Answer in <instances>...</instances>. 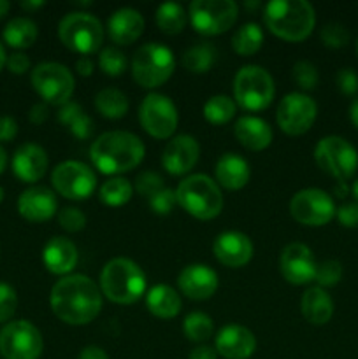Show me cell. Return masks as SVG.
Wrapping results in <instances>:
<instances>
[{
	"label": "cell",
	"mask_w": 358,
	"mask_h": 359,
	"mask_svg": "<svg viewBox=\"0 0 358 359\" xmlns=\"http://www.w3.org/2000/svg\"><path fill=\"white\" fill-rule=\"evenodd\" d=\"M49 305L60 321L83 326L100 314L102 291L88 276L72 273L56 280L49 293Z\"/></svg>",
	"instance_id": "cell-1"
},
{
	"label": "cell",
	"mask_w": 358,
	"mask_h": 359,
	"mask_svg": "<svg viewBox=\"0 0 358 359\" xmlns=\"http://www.w3.org/2000/svg\"><path fill=\"white\" fill-rule=\"evenodd\" d=\"M146 154L144 142L135 133L111 130L91 142L90 160L93 167L104 175L119 177L123 172L139 167Z\"/></svg>",
	"instance_id": "cell-2"
},
{
	"label": "cell",
	"mask_w": 358,
	"mask_h": 359,
	"mask_svg": "<svg viewBox=\"0 0 358 359\" xmlns=\"http://www.w3.org/2000/svg\"><path fill=\"white\" fill-rule=\"evenodd\" d=\"M263 23L276 37L300 42L314 30V7L305 0H272L263 7Z\"/></svg>",
	"instance_id": "cell-3"
},
{
	"label": "cell",
	"mask_w": 358,
	"mask_h": 359,
	"mask_svg": "<svg viewBox=\"0 0 358 359\" xmlns=\"http://www.w3.org/2000/svg\"><path fill=\"white\" fill-rule=\"evenodd\" d=\"M146 273L130 258H112L100 272V291L118 305H132L146 294Z\"/></svg>",
	"instance_id": "cell-4"
},
{
	"label": "cell",
	"mask_w": 358,
	"mask_h": 359,
	"mask_svg": "<svg viewBox=\"0 0 358 359\" xmlns=\"http://www.w3.org/2000/svg\"><path fill=\"white\" fill-rule=\"evenodd\" d=\"M175 200L186 214L195 219H214L223 210V195L216 181L206 174H193L175 188Z\"/></svg>",
	"instance_id": "cell-5"
},
{
	"label": "cell",
	"mask_w": 358,
	"mask_h": 359,
	"mask_svg": "<svg viewBox=\"0 0 358 359\" xmlns=\"http://www.w3.org/2000/svg\"><path fill=\"white\" fill-rule=\"evenodd\" d=\"M130 70L137 84L153 90L172 77L175 70V56L167 46L160 42H147L133 53Z\"/></svg>",
	"instance_id": "cell-6"
},
{
	"label": "cell",
	"mask_w": 358,
	"mask_h": 359,
	"mask_svg": "<svg viewBox=\"0 0 358 359\" xmlns=\"http://www.w3.org/2000/svg\"><path fill=\"white\" fill-rule=\"evenodd\" d=\"M104 35L100 20L84 11L65 14L58 23V37L62 44L81 56L97 53L102 48Z\"/></svg>",
	"instance_id": "cell-7"
},
{
	"label": "cell",
	"mask_w": 358,
	"mask_h": 359,
	"mask_svg": "<svg viewBox=\"0 0 358 359\" xmlns=\"http://www.w3.org/2000/svg\"><path fill=\"white\" fill-rule=\"evenodd\" d=\"M274 79L263 67L244 65L234 77L235 105L248 112H260L274 100Z\"/></svg>",
	"instance_id": "cell-8"
},
{
	"label": "cell",
	"mask_w": 358,
	"mask_h": 359,
	"mask_svg": "<svg viewBox=\"0 0 358 359\" xmlns=\"http://www.w3.org/2000/svg\"><path fill=\"white\" fill-rule=\"evenodd\" d=\"M30 83L44 104L56 107L69 104L76 88L72 72L58 62H42L35 65L30 74Z\"/></svg>",
	"instance_id": "cell-9"
},
{
	"label": "cell",
	"mask_w": 358,
	"mask_h": 359,
	"mask_svg": "<svg viewBox=\"0 0 358 359\" xmlns=\"http://www.w3.org/2000/svg\"><path fill=\"white\" fill-rule=\"evenodd\" d=\"M239 7L234 0H193L188 6V20L200 35L225 34L235 25Z\"/></svg>",
	"instance_id": "cell-10"
},
{
	"label": "cell",
	"mask_w": 358,
	"mask_h": 359,
	"mask_svg": "<svg viewBox=\"0 0 358 359\" xmlns=\"http://www.w3.org/2000/svg\"><path fill=\"white\" fill-rule=\"evenodd\" d=\"M314 161L325 174L339 182H346L357 172L358 153L343 137L329 135L316 144Z\"/></svg>",
	"instance_id": "cell-11"
},
{
	"label": "cell",
	"mask_w": 358,
	"mask_h": 359,
	"mask_svg": "<svg viewBox=\"0 0 358 359\" xmlns=\"http://www.w3.org/2000/svg\"><path fill=\"white\" fill-rule=\"evenodd\" d=\"M42 349V333L27 319L11 321L0 330V356L4 359H39Z\"/></svg>",
	"instance_id": "cell-12"
},
{
	"label": "cell",
	"mask_w": 358,
	"mask_h": 359,
	"mask_svg": "<svg viewBox=\"0 0 358 359\" xmlns=\"http://www.w3.org/2000/svg\"><path fill=\"white\" fill-rule=\"evenodd\" d=\"M139 123L153 139H171L178 130V107L167 95L150 93L140 102Z\"/></svg>",
	"instance_id": "cell-13"
},
{
	"label": "cell",
	"mask_w": 358,
	"mask_h": 359,
	"mask_svg": "<svg viewBox=\"0 0 358 359\" xmlns=\"http://www.w3.org/2000/svg\"><path fill=\"white\" fill-rule=\"evenodd\" d=\"M53 188L69 200H88L97 188V175L83 161L67 160L51 172Z\"/></svg>",
	"instance_id": "cell-14"
},
{
	"label": "cell",
	"mask_w": 358,
	"mask_h": 359,
	"mask_svg": "<svg viewBox=\"0 0 358 359\" xmlns=\"http://www.w3.org/2000/svg\"><path fill=\"white\" fill-rule=\"evenodd\" d=\"M290 216L304 226H325L336 216L332 196L318 188L300 189L290 200Z\"/></svg>",
	"instance_id": "cell-15"
},
{
	"label": "cell",
	"mask_w": 358,
	"mask_h": 359,
	"mask_svg": "<svg viewBox=\"0 0 358 359\" xmlns=\"http://www.w3.org/2000/svg\"><path fill=\"white\" fill-rule=\"evenodd\" d=\"M318 116V105L309 95L293 91L281 98L276 111L277 126L286 135L297 137L309 132Z\"/></svg>",
	"instance_id": "cell-16"
},
{
	"label": "cell",
	"mask_w": 358,
	"mask_h": 359,
	"mask_svg": "<svg viewBox=\"0 0 358 359\" xmlns=\"http://www.w3.org/2000/svg\"><path fill=\"white\" fill-rule=\"evenodd\" d=\"M279 270L286 283L293 286H304L314 280L318 263L307 245L302 242H291L281 251Z\"/></svg>",
	"instance_id": "cell-17"
},
{
	"label": "cell",
	"mask_w": 358,
	"mask_h": 359,
	"mask_svg": "<svg viewBox=\"0 0 358 359\" xmlns=\"http://www.w3.org/2000/svg\"><path fill=\"white\" fill-rule=\"evenodd\" d=\"M200 156V146L195 137L175 135L161 153V167L171 175H186L193 170Z\"/></svg>",
	"instance_id": "cell-18"
},
{
	"label": "cell",
	"mask_w": 358,
	"mask_h": 359,
	"mask_svg": "<svg viewBox=\"0 0 358 359\" xmlns=\"http://www.w3.org/2000/svg\"><path fill=\"white\" fill-rule=\"evenodd\" d=\"M178 286L186 298L202 302L216 293L220 280H218V273L211 266L202 265V263H193V265H186L179 272Z\"/></svg>",
	"instance_id": "cell-19"
},
{
	"label": "cell",
	"mask_w": 358,
	"mask_h": 359,
	"mask_svg": "<svg viewBox=\"0 0 358 359\" xmlns=\"http://www.w3.org/2000/svg\"><path fill=\"white\" fill-rule=\"evenodd\" d=\"M214 258L228 269H241L253 258V242L241 231H223L213 244Z\"/></svg>",
	"instance_id": "cell-20"
},
{
	"label": "cell",
	"mask_w": 358,
	"mask_h": 359,
	"mask_svg": "<svg viewBox=\"0 0 358 359\" xmlns=\"http://www.w3.org/2000/svg\"><path fill=\"white\" fill-rule=\"evenodd\" d=\"M214 349L225 359H249L256 351V339L244 326L227 325L216 333Z\"/></svg>",
	"instance_id": "cell-21"
},
{
	"label": "cell",
	"mask_w": 358,
	"mask_h": 359,
	"mask_svg": "<svg viewBox=\"0 0 358 359\" xmlns=\"http://www.w3.org/2000/svg\"><path fill=\"white\" fill-rule=\"evenodd\" d=\"M58 202L55 193L46 186H30L18 198V212L30 223H44L56 214Z\"/></svg>",
	"instance_id": "cell-22"
},
{
	"label": "cell",
	"mask_w": 358,
	"mask_h": 359,
	"mask_svg": "<svg viewBox=\"0 0 358 359\" xmlns=\"http://www.w3.org/2000/svg\"><path fill=\"white\" fill-rule=\"evenodd\" d=\"M11 167H13L14 175H16L20 181L34 184V182L41 181V179L44 177L46 170H48V153H46L44 147H41L39 144L27 142L14 151L13 160H11Z\"/></svg>",
	"instance_id": "cell-23"
},
{
	"label": "cell",
	"mask_w": 358,
	"mask_h": 359,
	"mask_svg": "<svg viewBox=\"0 0 358 359\" xmlns=\"http://www.w3.org/2000/svg\"><path fill=\"white\" fill-rule=\"evenodd\" d=\"M144 18L132 7H121L114 11L107 20V34L114 44L130 46L142 35Z\"/></svg>",
	"instance_id": "cell-24"
},
{
	"label": "cell",
	"mask_w": 358,
	"mask_h": 359,
	"mask_svg": "<svg viewBox=\"0 0 358 359\" xmlns=\"http://www.w3.org/2000/svg\"><path fill=\"white\" fill-rule=\"evenodd\" d=\"M79 252L76 244L65 237L49 238L48 244L42 249V263L48 269V272L55 276H69L77 265Z\"/></svg>",
	"instance_id": "cell-25"
},
{
	"label": "cell",
	"mask_w": 358,
	"mask_h": 359,
	"mask_svg": "<svg viewBox=\"0 0 358 359\" xmlns=\"http://www.w3.org/2000/svg\"><path fill=\"white\" fill-rule=\"evenodd\" d=\"M234 133L242 147H246L248 151H255V153L267 149L274 137L269 123L258 116H241L235 121Z\"/></svg>",
	"instance_id": "cell-26"
},
{
	"label": "cell",
	"mask_w": 358,
	"mask_h": 359,
	"mask_svg": "<svg viewBox=\"0 0 358 359\" xmlns=\"http://www.w3.org/2000/svg\"><path fill=\"white\" fill-rule=\"evenodd\" d=\"M214 175H216L218 186L228 189V191H237V189H242L249 182L251 167L241 154L227 153L218 158Z\"/></svg>",
	"instance_id": "cell-27"
},
{
	"label": "cell",
	"mask_w": 358,
	"mask_h": 359,
	"mask_svg": "<svg viewBox=\"0 0 358 359\" xmlns=\"http://www.w3.org/2000/svg\"><path fill=\"white\" fill-rule=\"evenodd\" d=\"M300 312L307 323L323 326L332 319L333 300L323 287H309L300 298Z\"/></svg>",
	"instance_id": "cell-28"
},
{
	"label": "cell",
	"mask_w": 358,
	"mask_h": 359,
	"mask_svg": "<svg viewBox=\"0 0 358 359\" xmlns=\"http://www.w3.org/2000/svg\"><path fill=\"white\" fill-rule=\"evenodd\" d=\"M146 307L158 319H172L181 312L183 302L178 291L167 284H157L146 293Z\"/></svg>",
	"instance_id": "cell-29"
},
{
	"label": "cell",
	"mask_w": 358,
	"mask_h": 359,
	"mask_svg": "<svg viewBox=\"0 0 358 359\" xmlns=\"http://www.w3.org/2000/svg\"><path fill=\"white\" fill-rule=\"evenodd\" d=\"M2 37L4 42H6L9 48L14 49H27L32 48L35 44L39 37V28L30 18H25V16H18L13 18L9 23L6 25L2 32Z\"/></svg>",
	"instance_id": "cell-30"
},
{
	"label": "cell",
	"mask_w": 358,
	"mask_h": 359,
	"mask_svg": "<svg viewBox=\"0 0 358 359\" xmlns=\"http://www.w3.org/2000/svg\"><path fill=\"white\" fill-rule=\"evenodd\" d=\"M58 121L70 130L74 137L79 140H86L93 135V121L76 102L62 105L58 111Z\"/></svg>",
	"instance_id": "cell-31"
},
{
	"label": "cell",
	"mask_w": 358,
	"mask_h": 359,
	"mask_svg": "<svg viewBox=\"0 0 358 359\" xmlns=\"http://www.w3.org/2000/svg\"><path fill=\"white\" fill-rule=\"evenodd\" d=\"M128 98L118 88H104L95 95V109L105 119H121L128 112Z\"/></svg>",
	"instance_id": "cell-32"
},
{
	"label": "cell",
	"mask_w": 358,
	"mask_h": 359,
	"mask_svg": "<svg viewBox=\"0 0 358 359\" xmlns=\"http://www.w3.org/2000/svg\"><path fill=\"white\" fill-rule=\"evenodd\" d=\"M154 21L164 34L178 35L185 30L186 23H188V13L181 4L164 2L158 6L157 13H154Z\"/></svg>",
	"instance_id": "cell-33"
},
{
	"label": "cell",
	"mask_w": 358,
	"mask_h": 359,
	"mask_svg": "<svg viewBox=\"0 0 358 359\" xmlns=\"http://www.w3.org/2000/svg\"><path fill=\"white\" fill-rule=\"evenodd\" d=\"M263 44V30L258 23H244L232 35V49L239 56H251Z\"/></svg>",
	"instance_id": "cell-34"
},
{
	"label": "cell",
	"mask_w": 358,
	"mask_h": 359,
	"mask_svg": "<svg viewBox=\"0 0 358 359\" xmlns=\"http://www.w3.org/2000/svg\"><path fill=\"white\" fill-rule=\"evenodd\" d=\"M216 56L218 53L214 49V46L204 42V44H197L186 49L181 58V63L188 72L206 74L213 69L214 62H216Z\"/></svg>",
	"instance_id": "cell-35"
},
{
	"label": "cell",
	"mask_w": 358,
	"mask_h": 359,
	"mask_svg": "<svg viewBox=\"0 0 358 359\" xmlns=\"http://www.w3.org/2000/svg\"><path fill=\"white\" fill-rule=\"evenodd\" d=\"M133 186L125 177H111L98 189V198L107 207H121L132 200Z\"/></svg>",
	"instance_id": "cell-36"
},
{
	"label": "cell",
	"mask_w": 358,
	"mask_h": 359,
	"mask_svg": "<svg viewBox=\"0 0 358 359\" xmlns=\"http://www.w3.org/2000/svg\"><path fill=\"white\" fill-rule=\"evenodd\" d=\"M235 109L237 105H235L234 98L227 97V95H214L204 104V119L211 125H227L234 119Z\"/></svg>",
	"instance_id": "cell-37"
},
{
	"label": "cell",
	"mask_w": 358,
	"mask_h": 359,
	"mask_svg": "<svg viewBox=\"0 0 358 359\" xmlns=\"http://www.w3.org/2000/svg\"><path fill=\"white\" fill-rule=\"evenodd\" d=\"M183 333L190 342L204 344L213 337L214 323L204 312H192L183 321Z\"/></svg>",
	"instance_id": "cell-38"
},
{
	"label": "cell",
	"mask_w": 358,
	"mask_h": 359,
	"mask_svg": "<svg viewBox=\"0 0 358 359\" xmlns=\"http://www.w3.org/2000/svg\"><path fill=\"white\" fill-rule=\"evenodd\" d=\"M98 67L105 76L118 77L126 70V56L118 48H105L98 55Z\"/></svg>",
	"instance_id": "cell-39"
},
{
	"label": "cell",
	"mask_w": 358,
	"mask_h": 359,
	"mask_svg": "<svg viewBox=\"0 0 358 359\" xmlns=\"http://www.w3.org/2000/svg\"><path fill=\"white\" fill-rule=\"evenodd\" d=\"M291 76H293V81L297 83V86L300 90H314L316 84H318L319 74L318 69H316L314 63L307 62V60H300L293 65V70H291Z\"/></svg>",
	"instance_id": "cell-40"
},
{
	"label": "cell",
	"mask_w": 358,
	"mask_h": 359,
	"mask_svg": "<svg viewBox=\"0 0 358 359\" xmlns=\"http://www.w3.org/2000/svg\"><path fill=\"white\" fill-rule=\"evenodd\" d=\"M340 279H343V265L337 259H325L319 263L314 277L318 287L337 286Z\"/></svg>",
	"instance_id": "cell-41"
},
{
	"label": "cell",
	"mask_w": 358,
	"mask_h": 359,
	"mask_svg": "<svg viewBox=\"0 0 358 359\" xmlns=\"http://www.w3.org/2000/svg\"><path fill=\"white\" fill-rule=\"evenodd\" d=\"M319 37L326 48L340 49L350 42V32L340 23H326L319 32Z\"/></svg>",
	"instance_id": "cell-42"
},
{
	"label": "cell",
	"mask_w": 358,
	"mask_h": 359,
	"mask_svg": "<svg viewBox=\"0 0 358 359\" xmlns=\"http://www.w3.org/2000/svg\"><path fill=\"white\" fill-rule=\"evenodd\" d=\"M58 223L69 233H77L86 226V216L77 207H65L58 212Z\"/></svg>",
	"instance_id": "cell-43"
},
{
	"label": "cell",
	"mask_w": 358,
	"mask_h": 359,
	"mask_svg": "<svg viewBox=\"0 0 358 359\" xmlns=\"http://www.w3.org/2000/svg\"><path fill=\"white\" fill-rule=\"evenodd\" d=\"M150 202V209L153 210L158 216H168L172 212V209L175 207L178 200H175V191H172L171 188H164L158 193H154L153 196L147 198Z\"/></svg>",
	"instance_id": "cell-44"
},
{
	"label": "cell",
	"mask_w": 358,
	"mask_h": 359,
	"mask_svg": "<svg viewBox=\"0 0 358 359\" xmlns=\"http://www.w3.org/2000/svg\"><path fill=\"white\" fill-rule=\"evenodd\" d=\"M18 309V294L7 283H0V323H9Z\"/></svg>",
	"instance_id": "cell-45"
},
{
	"label": "cell",
	"mask_w": 358,
	"mask_h": 359,
	"mask_svg": "<svg viewBox=\"0 0 358 359\" xmlns=\"http://www.w3.org/2000/svg\"><path fill=\"white\" fill-rule=\"evenodd\" d=\"M135 189L142 196L150 198V196H153L154 193L164 189V179H161V175L157 174V172H151V170L140 172L135 179Z\"/></svg>",
	"instance_id": "cell-46"
},
{
	"label": "cell",
	"mask_w": 358,
	"mask_h": 359,
	"mask_svg": "<svg viewBox=\"0 0 358 359\" xmlns=\"http://www.w3.org/2000/svg\"><path fill=\"white\" fill-rule=\"evenodd\" d=\"M340 93L353 97L358 93V74L353 69H340L336 76Z\"/></svg>",
	"instance_id": "cell-47"
},
{
	"label": "cell",
	"mask_w": 358,
	"mask_h": 359,
	"mask_svg": "<svg viewBox=\"0 0 358 359\" xmlns=\"http://www.w3.org/2000/svg\"><path fill=\"white\" fill-rule=\"evenodd\" d=\"M336 217L344 228H358V203H343L337 209Z\"/></svg>",
	"instance_id": "cell-48"
},
{
	"label": "cell",
	"mask_w": 358,
	"mask_h": 359,
	"mask_svg": "<svg viewBox=\"0 0 358 359\" xmlns=\"http://www.w3.org/2000/svg\"><path fill=\"white\" fill-rule=\"evenodd\" d=\"M6 67L9 69L11 74H16V76H23L30 70V58H28L25 53L16 51L11 56H7Z\"/></svg>",
	"instance_id": "cell-49"
},
{
	"label": "cell",
	"mask_w": 358,
	"mask_h": 359,
	"mask_svg": "<svg viewBox=\"0 0 358 359\" xmlns=\"http://www.w3.org/2000/svg\"><path fill=\"white\" fill-rule=\"evenodd\" d=\"M18 135V123L11 116H0V142H11Z\"/></svg>",
	"instance_id": "cell-50"
},
{
	"label": "cell",
	"mask_w": 358,
	"mask_h": 359,
	"mask_svg": "<svg viewBox=\"0 0 358 359\" xmlns=\"http://www.w3.org/2000/svg\"><path fill=\"white\" fill-rule=\"evenodd\" d=\"M49 118V107L44 102H37V104L32 105L30 112H28V119L34 125H42V123L48 121Z\"/></svg>",
	"instance_id": "cell-51"
},
{
	"label": "cell",
	"mask_w": 358,
	"mask_h": 359,
	"mask_svg": "<svg viewBox=\"0 0 358 359\" xmlns=\"http://www.w3.org/2000/svg\"><path fill=\"white\" fill-rule=\"evenodd\" d=\"M188 359H218V353L214 347L199 346L190 353Z\"/></svg>",
	"instance_id": "cell-52"
},
{
	"label": "cell",
	"mask_w": 358,
	"mask_h": 359,
	"mask_svg": "<svg viewBox=\"0 0 358 359\" xmlns=\"http://www.w3.org/2000/svg\"><path fill=\"white\" fill-rule=\"evenodd\" d=\"M77 359H109L107 353L98 346H88L79 353Z\"/></svg>",
	"instance_id": "cell-53"
},
{
	"label": "cell",
	"mask_w": 358,
	"mask_h": 359,
	"mask_svg": "<svg viewBox=\"0 0 358 359\" xmlns=\"http://www.w3.org/2000/svg\"><path fill=\"white\" fill-rule=\"evenodd\" d=\"M93 69H95L93 60H91L90 56H81V58L76 62V70L79 76L83 77L91 76V74H93Z\"/></svg>",
	"instance_id": "cell-54"
},
{
	"label": "cell",
	"mask_w": 358,
	"mask_h": 359,
	"mask_svg": "<svg viewBox=\"0 0 358 359\" xmlns=\"http://www.w3.org/2000/svg\"><path fill=\"white\" fill-rule=\"evenodd\" d=\"M44 6H46L44 0H25V2H20L21 9L28 11V13L41 9V7H44Z\"/></svg>",
	"instance_id": "cell-55"
},
{
	"label": "cell",
	"mask_w": 358,
	"mask_h": 359,
	"mask_svg": "<svg viewBox=\"0 0 358 359\" xmlns=\"http://www.w3.org/2000/svg\"><path fill=\"white\" fill-rule=\"evenodd\" d=\"M350 119L354 126L358 128V98L353 100V104L350 105Z\"/></svg>",
	"instance_id": "cell-56"
},
{
	"label": "cell",
	"mask_w": 358,
	"mask_h": 359,
	"mask_svg": "<svg viewBox=\"0 0 358 359\" xmlns=\"http://www.w3.org/2000/svg\"><path fill=\"white\" fill-rule=\"evenodd\" d=\"M7 161H9V158H7V151L0 146V174H4V170L7 168Z\"/></svg>",
	"instance_id": "cell-57"
},
{
	"label": "cell",
	"mask_w": 358,
	"mask_h": 359,
	"mask_svg": "<svg viewBox=\"0 0 358 359\" xmlns=\"http://www.w3.org/2000/svg\"><path fill=\"white\" fill-rule=\"evenodd\" d=\"M336 195L339 196V198H344V196L347 195V186H346V182H337Z\"/></svg>",
	"instance_id": "cell-58"
},
{
	"label": "cell",
	"mask_w": 358,
	"mask_h": 359,
	"mask_svg": "<svg viewBox=\"0 0 358 359\" xmlns=\"http://www.w3.org/2000/svg\"><path fill=\"white\" fill-rule=\"evenodd\" d=\"M9 9H11V4L7 2V0H0V20L9 13Z\"/></svg>",
	"instance_id": "cell-59"
},
{
	"label": "cell",
	"mask_w": 358,
	"mask_h": 359,
	"mask_svg": "<svg viewBox=\"0 0 358 359\" xmlns=\"http://www.w3.org/2000/svg\"><path fill=\"white\" fill-rule=\"evenodd\" d=\"M6 63H7V53H6V48H4V44L0 42V70L6 67Z\"/></svg>",
	"instance_id": "cell-60"
},
{
	"label": "cell",
	"mask_w": 358,
	"mask_h": 359,
	"mask_svg": "<svg viewBox=\"0 0 358 359\" xmlns=\"http://www.w3.org/2000/svg\"><path fill=\"white\" fill-rule=\"evenodd\" d=\"M244 7L246 9H258V7H262V4L260 2H244Z\"/></svg>",
	"instance_id": "cell-61"
},
{
	"label": "cell",
	"mask_w": 358,
	"mask_h": 359,
	"mask_svg": "<svg viewBox=\"0 0 358 359\" xmlns=\"http://www.w3.org/2000/svg\"><path fill=\"white\" fill-rule=\"evenodd\" d=\"M351 193H353L354 200H357V203H358V181H354L353 186H351Z\"/></svg>",
	"instance_id": "cell-62"
},
{
	"label": "cell",
	"mask_w": 358,
	"mask_h": 359,
	"mask_svg": "<svg viewBox=\"0 0 358 359\" xmlns=\"http://www.w3.org/2000/svg\"><path fill=\"white\" fill-rule=\"evenodd\" d=\"M4 196H6V193H4V188H2V186H0V202H2V200H4Z\"/></svg>",
	"instance_id": "cell-63"
},
{
	"label": "cell",
	"mask_w": 358,
	"mask_h": 359,
	"mask_svg": "<svg viewBox=\"0 0 358 359\" xmlns=\"http://www.w3.org/2000/svg\"><path fill=\"white\" fill-rule=\"evenodd\" d=\"M357 53H358V39H357Z\"/></svg>",
	"instance_id": "cell-64"
}]
</instances>
